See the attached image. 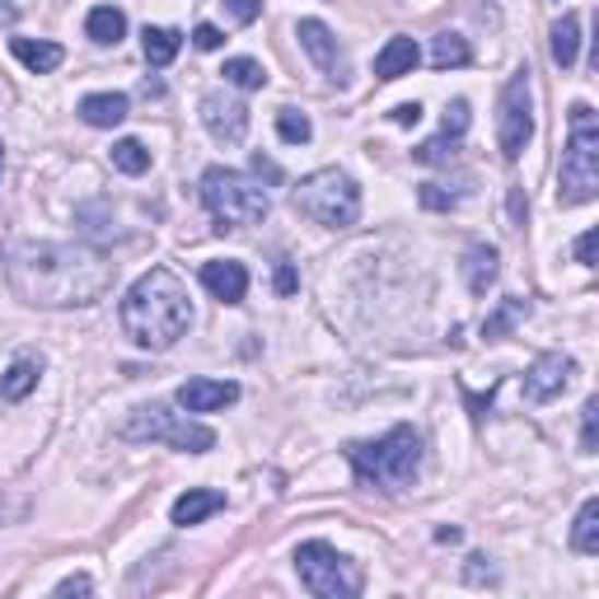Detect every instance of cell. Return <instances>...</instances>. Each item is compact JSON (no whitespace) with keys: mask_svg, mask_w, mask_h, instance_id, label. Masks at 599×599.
Returning <instances> with one entry per match:
<instances>
[{"mask_svg":"<svg viewBox=\"0 0 599 599\" xmlns=\"http://www.w3.org/2000/svg\"><path fill=\"white\" fill-rule=\"evenodd\" d=\"M295 286H300L295 268H291V262H277V295H295Z\"/></svg>","mask_w":599,"mask_h":599,"instance_id":"obj_36","label":"cell"},{"mask_svg":"<svg viewBox=\"0 0 599 599\" xmlns=\"http://www.w3.org/2000/svg\"><path fill=\"white\" fill-rule=\"evenodd\" d=\"M188 328H192V300L169 268H150L141 281H131L122 300V332L141 352H169Z\"/></svg>","mask_w":599,"mask_h":599,"instance_id":"obj_2","label":"cell"},{"mask_svg":"<svg viewBox=\"0 0 599 599\" xmlns=\"http://www.w3.org/2000/svg\"><path fill=\"white\" fill-rule=\"evenodd\" d=\"M418 197H422V207H426V211H449V207H459V197H455V192H445L441 183H422V192H418Z\"/></svg>","mask_w":599,"mask_h":599,"instance_id":"obj_33","label":"cell"},{"mask_svg":"<svg viewBox=\"0 0 599 599\" xmlns=\"http://www.w3.org/2000/svg\"><path fill=\"white\" fill-rule=\"evenodd\" d=\"M10 52L20 57L33 75H52L57 66L66 61V52H61L57 43H33V38H14V43H10Z\"/></svg>","mask_w":599,"mask_h":599,"instance_id":"obj_20","label":"cell"},{"mask_svg":"<svg viewBox=\"0 0 599 599\" xmlns=\"http://www.w3.org/2000/svg\"><path fill=\"white\" fill-rule=\"evenodd\" d=\"M202 286L221 300V305H239L244 291H248V272H244V262H235V258L207 262V268H202Z\"/></svg>","mask_w":599,"mask_h":599,"instance_id":"obj_14","label":"cell"},{"mask_svg":"<svg viewBox=\"0 0 599 599\" xmlns=\"http://www.w3.org/2000/svg\"><path fill=\"white\" fill-rule=\"evenodd\" d=\"M202 202L221 225H262L272 211L268 188H258L239 169H221V164H211L202 174Z\"/></svg>","mask_w":599,"mask_h":599,"instance_id":"obj_5","label":"cell"},{"mask_svg":"<svg viewBox=\"0 0 599 599\" xmlns=\"http://www.w3.org/2000/svg\"><path fill=\"white\" fill-rule=\"evenodd\" d=\"M277 131H281V141L286 145H305L314 137V122L300 108H277Z\"/></svg>","mask_w":599,"mask_h":599,"instance_id":"obj_29","label":"cell"},{"mask_svg":"<svg viewBox=\"0 0 599 599\" xmlns=\"http://www.w3.org/2000/svg\"><path fill=\"white\" fill-rule=\"evenodd\" d=\"M90 590H94L90 576H66L61 586H57V595H90Z\"/></svg>","mask_w":599,"mask_h":599,"instance_id":"obj_38","label":"cell"},{"mask_svg":"<svg viewBox=\"0 0 599 599\" xmlns=\"http://www.w3.org/2000/svg\"><path fill=\"white\" fill-rule=\"evenodd\" d=\"M502 272V254H496L492 244H473L469 258H463V277H469V291L473 295H488V286Z\"/></svg>","mask_w":599,"mask_h":599,"instance_id":"obj_19","label":"cell"},{"mask_svg":"<svg viewBox=\"0 0 599 599\" xmlns=\"http://www.w3.org/2000/svg\"><path fill=\"white\" fill-rule=\"evenodd\" d=\"M122 441H164L183 449V455H207V449H215V431L202 422H188L169 403H145L122 422Z\"/></svg>","mask_w":599,"mask_h":599,"instance_id":"obj_7","label":"cell"},{"mask_svg":"<svg viewBox=\"0 0 599 599\" xmlns=\"http://www.w3.org/2000/svg\"><path fill=\"white\" fill-rule=\"evenodd\" d=\"M576 262H586V268H595V230H586V235L576 239Z\"/></svg>","mask_w":599,"mask_h":599,"instance_id":"obj_40","label":"cell"},{"mask_svg":"<svg viewBox=\"0 0 599 599\" xmlns=\"http://www.w3.org/2000/svg\"><path fill=\"white\" fill-rule=\"evenodd\" d=\"M14 20H20V10H14V5H0V24H14Z\"/></svg>","mask_w":599,"mask_h":599,"instance_id":"obj_42","label":"cell"},{"mask_svg":"<svg viewBox=\"0 0 599 599\" xmlns=\"http://www.w3.org/2000/svg\"><path fill=\"white\" fill-rule=\"evenodd\" d=\"M347 459H352V469H356V478L365 482V488L398 492V488H408L422 469V436L412 426H394L389 436L352 445L347 449Z\"/></svg>","mask_w":599,"mask_h":599,"instance_id":"obj_3","label":"cell"},{"mask_svg":"<svg viewBox=\"0 0 599 599\" xmlns=\"http://www.w3.org/2000/svg\"><path fill=\"white\" fill-rule=\"evenodd\" d=\"M463 131H469V104H463V98H455V104H449L445 108V131H441V137H463Z\"/></svg>","mask_w":599,"mask_h":599,"instance_id":"obj_32","label":"cell"},{"mask_svg":"<svg viewBox=\"0 0 599 599\" xmlns=\"http://www.w3.org/2000/svg\"><path fill=\"white\" fill-rule=\"evenodd\" d=\"M295 211L309 215L314 225H328V230H342L361 215V188L352 174L342 169H314L300 178L295 188Z\"/></svg>","mask_w":599,"mask_h":599,"instance_id":"obj_6","label":"cell"},{"mask_svg":"<svg viewBox=\"0 0 599 599\" xmlns=\"http://www.w3.org/2000/svg\"><path fill=\"white\" fill-rule=\"evenodd\" d=\"M473 61V47H469V38H459V33H436L431 38V66L436 71H455V66H469Z\"/></svg>","mask_w":599,"mask_h":599,"instance_id":"obj_21","label":"cell"},{"mask_svg":"<svg viewBox=\"0 0 599 599\" xmlns=\"http://www.w3.org/2000/svg\"><path fill=\"white\" fill-rule=\"evenodd\" d=\"M202 122L215 141L225 145H239L244 131H248V108L239 104V98H225V94H207L202 98Z\"/></svg>","mask_w":599,"mask_h":599,"instance_id":"obj_12","label":"cell"},{"mask_svg":"<svg viewBox=\"0 0 599 599\" xmlns=\"http://www.w3.org/2000/svg\"><path fill=\"white\" fill-rule=\"evenodd\" d=\"M572 375H576V361L572 356L548 352V356H539L525 371V398H529V403H548V398H557L562 389L572 385Z\"/></svg>","mask_w":599,"mask_h":599,"instance_id":"obj_10","label":"cell"},{"mask_svg":"<svg viewBox=\"0 0 599 599\" xmlns=\"http://www.w3.org/2000/svg\"><path fill=\"white\" fill-rule=\"evenodd\" d=\"M529 137H535V98H529V71L510 75L502 90V108H496V145L506 160H520Z\"/></svg>","mask_w":599,"mask_h":599,"instance_id":"obj_9","label":"cell"},{"mask_svg":"<svg viewBox=\"0 0 599 599\" xmlns=\"http://www.w3.org/2000/svg\"><path fill=\"white\" fill-rule=\"evenodd\" d=\"M235 398H239L235 379H188V385H178V408L188 412H221Z\"/></svg>","mask_w":599,"mask_h":599,"instance_id":"obj_13","label":"cell"},{"mask_svg":"<svg viewBox=\"0 0 599 599\" xmlns=\"http://www.w3.org/2000/svg\"><path fill=\"white\" fill-rule=\"evenodd\" d=\"M520 314H529V300H520V295L502 300V309L488 314V324H482V338H506V332L515 328V319H520Z\"/></svg>","mask_w":599,"mask_h":599,"instance_id":"obj_27","label":"cell"},{"mask_svg":"<svg viewBox=\"0 0 599 599\" xmlns=\"http://www.w3.org/2000/svg\"><path fill=\"white\" fill-rule=\"evenodd\" d=\"M38 379H43V361L38 356H20L5 375H0V398H5V403H24V398L38 389Z\"/></svg>","mask_w":599,"mask_h":599,"instance_id":"obj_17","label":"cell"},{"mask_svg":"<svg viewBox=\"0 0 599 599\" xmlns=\"http://www.w3.org/2000/svg\"><path fill=\"white\" fill-rule=\"evenodd\" d=\"M295 576L300 586L319 599H352L361 595V572L352 557H342L332 543L324 539H309L295 548Z\"/></svg>","mask_w":599,"mask_h":599,"instance_id":"obj_8","label":"cell"},{"mask_svg":"<svg viewBox=\"0 0 599 599\" xmlns=\"http://www.w3.org/2000/svg\"><path fill=\"white\" fill-rule=\"evenodd\" d=\"M418 61H422V47L398 33V38H389L385 47H379V57H375V80L412 75V71H418Z\"/></svg>","mask_w":599,"mask_h":599,"instance_id":"obj_15","label":"cell"},{"mask_svg":"<svg viewBox=\"0 0 599 599\" xmlns=\"http://www.w3.org/2000/svg\"><path fill=\"white\" fill-rule=\"evenodd\" d=\"M595 431H599V403L590 398V403L580 408V455H595Z\"/></svg>","mask_w":599,"mask_h":599,"instance_id":"obj_30","label":"cell"},{"mask_svg":"<svg viewBox=\"0 0 599 599\" xmlns=\"http://www.w3.org/2000/svg\"><path fill=\"white\" fill-rule=\"evenodd\" d=\"M599 197V122L590 104L572 108V137L562 150V174H557V202L562 207H586Z\"/></svg>","mask_w":599,"mask_h":599,"instance_id":"obj_4","label":"cell"},{"mask_svg":"<svg viewBox=\"0 0 599 599\" xmlns=\"http://www.w3.org/2000/svg\"><path fill=\"white\" fill-rule=\"evenodd\" d=\"M469 562H473V567H469V572H463V576H469V580H473V586H482V580H496V572L488 567V557H482V553H478V557H469Z\"/></svg>","mask_w":599,"mask_h":599,"instance_id":"obj_39","label":"cell"},{"mask_svg":"<svg viewBox=\"0 0 599 599\" xmlns=\"http://www.w3.org/2000/svg\"><path fill=\"white\" fill-rule=\"evenodd\" d=\"M580 57V14H562V20L553 24V61L562 66V71H572Z\"/></svg>","mask_w":599,"mask_h":599,"instance_id":"obj_22","label":"cell"},{"mask_svg":"<svg viewBox=\"0 0 599 599\" xmlns=\"http://www.w3.org/2000/svg\"><path fill=\"white\" fill-rule=\"evenodd\" d=\"M5 277L24 305L38 309H85L113 286V262L85 244L24 239L10 244Z\"/></svg>","mask_w":599,"mask_h":599,"instance_id":"obj_1","label":"cell"},{"mask_svg":"<svg viewBox=\"0 0 599 599\" xmlns=\"http://www.w3.org/2000/svg\"><path fill=\"white\" fill-rule=\"evenodd\" d=\"M254 169H258L262 178H268V183H277V178H281V169H277V164H272V160H262V155L254 160Z\"/></svg>","mask_w":599,"mask_h":599,"instance_id":"obj_41","label":"cell"},{"mask_svg":"<svg viewBox=\"0 0 599 599\" xmlns=\"http://www.w3.org/2000/svg\"><path fill=\"white\" fill-rule=\"evenodd\" d=\"M0 169H5V145H0Z\"/></svg>","mask_w":599,"mask_h":599,"instance_id":"obj_43","label":"cell"},{"mask_svg":"<svg viewBox=\"0 0 599 599\" xmlns=\"http://www.w3.org/2000/svg\"><path fill=\"white\" fill-rule=\"evenodd\" d=\"M389 118H394L398 127H418V122H422V104H398Z\"/></svg>","mask_w":599,"mask_h":599,"instance_id":"obj_37","label":"cell"},{"mask_svg":"<svg viewBox=\"0 0 599 599\" xmlns=\"http://www.w3.org/2000/svg\"><path fill=\"white\" fill-rule=\"evenodd\" d=\"M127 113H131L127 94H85L80 98V118L90 127H122Z\"/></svg>","mask_w":599,"mask_h":599,"instance_id":"obj_18","label":"cell"},{"mask_svg":"<svg viewBox=\"0 0 599 599\" xmlns=\"http://www.w3.org/2000/svg\"><path fill=\"white\" fill-rule=\"evenodd\" d=\"M141 47H145V61L150 66H169L178 57V47H183V33L178 28H145L141 33Z\"/></svg>","mask_w":599,"mask_h":599,"instance_id":"obj_24","label":"cell"},{"mask_svg":"<svg viewBox=\"0 0 599 599\" xmlns=\"http://www.w3.org/2000/svg\"><path fill=\"white\" fill-rule=\"evenodd\" d=\"M221 75L230 80V85H239V90H262V85H268V71H262L254 57H230Z\"/></svg>","mask_w":599,"mask_h":599,"instance_id":"obj_26","label":"cell"},{"mask_svg":"<svg viewBox=\"0 0 599 599\" xmlns=\"http://www.w3.org/2000/svg\"><path fill=\"white\" fill-rule=\"evenodd\" d=\"M572 548H576V553H586V557H595V553H599V502H595V496H590V502L576 510V525H572Z\"/></svg>","mask_w":599,"mask_h":599,"instance_id":"obj_25","label":"cell"},{"mask_svg":"<svg viewBox=\"0 0 599 599\" xmlns=\"http://www.w3.org/2000/svg\"><path fill=\"white\" fill-rule=\"evenodd\" d=\"M192 43H197V47H202V52H215V47H221V43H225V33H221V28H215V24H197V33H192Z\"/></svg>","mask_w":599,"mask_h":599,"instance_id":"obj_35","label":"cell"},{"mask_svg":"<svg viewBox=\"0 0 599 599\" xmlns=\"http://www.w3.org/2000/svg\"><path fill=\"white\" fill-rule=\"evenodd\" d=\"M300 47L314 57V66L328 75V80H347V57H342V47H338V38H332V28L324 24V20H300Z\"/></svg>","mask_w":599,"mask_h":599,"instance_id":"obj_11","label":"cell"},{"mask_svg":"<svg viewBox=\"0 0 599 599\" xmlns=\"http://www.w3.org/2000/svg\"><path fill=\"white\" fill-rule=\"evenodd\" d=\"M85 33L94 43H122L127 38V14L118 10V5H94L90 10V20H85Z\"/></svg>","mask_w":599,"mask_h":599,"instance_id":"obj_23","label":"cell"},{"mask_svg":"<svg viewBox=\"0 0 599 599\" xmlns=\"http://www.w3.org/2000/svg\"><path fill=\"white\" fill-rule=\"evenodd\" d=\"M24 515H28V496H14L0 488V525H20Z\"/></svg>","mask_w":599,"mask_h":599,"instance_id":"obj_31","label":"cell"},{"mask_svg":"<svg viewBox=\"0 0 599 599\" xmlns=\"http://www.w3.org/2000/svg\"><path fill=\"white\" fill-rule=\"evenodd\" d=\"M221 506H225V496H221V492H211V488H188V492H183L178 502H174L169 515H174V525H178V529H188V525H202L207 515H215Z\"/></svg>","mask_w":599,"mask_h":599,"instance_id":"obj_16","label":"cell"},{"mask_svg":"<svg viewBox=\"0 0 599 599\" xmlns=\"http://www.w3.org/2000/svg\"><path fill=\"white\" fill-rule=\"evenodd\" d=\"M225 10L235 14V24H254L262 14V0H225Z\"/></svg>","mask_w":599,"mask_h":599,"instance_id":"obj_34","label":"cell"},{"mask_svg":"<svg viewBox=\"0 0 599 599\" xmlns=\"http://www.w3.org/2000/svg\"><path fill=\"white\" fill-rule=\"evenodd\" d=\"M113 169H122V174H131V178H137V174H145L150 169V150L141 145V141H118V145H113Z\"/></svg>","mask_w":599,"mask_h":599,"instance_id":"obj_28","label":"cell"}]
</instances>
